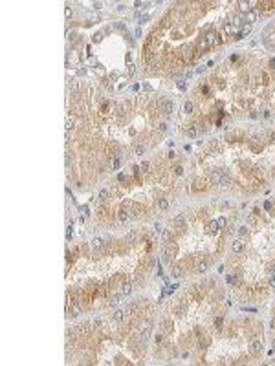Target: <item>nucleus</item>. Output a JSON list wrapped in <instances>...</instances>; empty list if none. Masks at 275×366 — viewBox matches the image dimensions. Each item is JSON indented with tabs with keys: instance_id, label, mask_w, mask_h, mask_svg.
I'll use <instances>...</instances> for the list:
<instances>
[{
	"instance_id": "f257e3e1",
	"label": "nucleus",
	"mask_w": 275,
	"mask_h": 366,
	"mask_svg": "<svg viewBox=\"0 0 275 366\" xmlns=\"http://www.w3.org/2000/svg\"><path fill=\"white\" fill-rule=\"evenodd\" d=\"M211 181L215 183V185H220V187H226V185H229V176L226 174V172H222V170H217V172H213V176H211Z\"/></svg>"
},
{
	"instance_id": "f03ea898",
	"label": "nucleus",
	"mask_w": 275,
	"mask_h": 366,
	"mask_svg": "<svg viewBox=\"0 0 275 366\" xmlns=\"http://www.w3.org/2000/svg\"><path fill=\"white\" fill-rule=\"evenodd\" d=\"M162 256H163V260H165V262H171V260H173V256H174V247H173L171 243H165V245H163V249H162Z\"/></svg>"
},
{
	"instance_id": "7ed1b4c3",
	"label": "nucleus",
	"mask_w": 275,
	"mask_h": 366,
	"mask_svg": "<svg viewBox=\"0 0 275 366\" xmlns=\"http://www.w3.org/2000/svg\"><path fill=\"white\" fill-rule=\"evenodd\" d=\"M158 104H160V108H162L165 114H173V110H174V103L169 101V99H160Z\"/></svg>"
},
{
	"instance_id": "20e7f679",
	"label": "nucleus",
	"mask_w": 275,
	"mask_h": 366,
	"mask_svg": "<svg viewBox=\"0 0 275 366\" xmlns=\"http://www.w3.org/2000/svg\"><path fill=\"white\" fill-rule=\"evenodd\" d=\"M185 225H187V221H185V216H184V214H178V216L173 220V227H176L178 231L185 229Z\"/></svg>"
},
{
	"instance_id": "39448f33",
	"label": "nucleus",
	"mask_w": 275,
	"mask_h": 366,
	"mask_svg": "<svg viewBox=\"0 0 275 366\" xmlns=\"http://www.w3.org/2000/svg\"><path fill=\"white\" fill-rule=\"evenodd\" d=\"M198 134H200V130L196 128V125H187V128H185V136H187V137L193 139V137H196Z\"/></svg>"
},
{
	"instance_id": "423d86ee",
	"label": "nucleus",
	"mask_w": 275,
	"mask_h": 366,
	"mask_svg": "<svg viewBox=\"0 0 275 366\" xmlns=\"http://www.w3.org/2000/svg\"><path fill=\"white\" fill-rule=\"evenodd\" d=\"M250 352L253 353V355H259L261 352H262V342L261 341H253L251 344H250Z\"/></svg>"
},
{
	"instance_id": "0eeeda50",
	"label": "nucleus",
	"mask_w": 275,
	"mask_h": 366,
	"mask_svg": "<svg viewBox=\"0 0 275 366\" xmlns=\"http://www.w3.org/2000/svg\"><path fill=\"white\" fill-rule=\"evenodd\" d=\"M117 220H119L121 223L128 221V220H130V212H128L127 209H119V210H117Z\"/></svg>"
},
{
	"instance_id": "6e6552de",
	"label": "nucleus",
	"mask_w": 275,
	"mask_h": 366,
	"mask_svg": "<svg viewBox=\"0 0 275 366\" xmlns=\"http://www.w3.org/2000/svg\"><path fill=\"white\" fill-rule=\"evenodd\" d=\"M231 251H233V253H242V251H244V242H242V240L231 242Z\"/></svg>"
},
{
	"instance_id": "1a4fd4ad",
	"label": "nucleus",
	"mask_w": 275,
	"mask_h": 366,
	"mask_svg": "<svg viewBox=\"0 0 275 366\" xmlns=\"http://www.w3.org/2000/svg\"><path fill=\"white\" fill-rule=\"evenodd\" d=\"M171 275L174 276V278H178V276H182L184 275V269H182V265H171Z\"/></svg>"
},
{
	"instance_id": "9d476101",
	"label": "nucleus",
	"mask_w": 275,
	"mask_h": 366,
	"mask_svg": "<svg viewBox=\"0 0 275 366\" xmlns=\"http://www.w3.org/2000/svg\"><path fill=\"white\" fill-rule=\"evenodd\" d=\"M259 18V13L257 11H248L246 16H244V22H255Z\"/></svg>"
},
{
	"instance_id": "9b49d317",
	"label": "nucleus",
	"mask_w": 275,
	"mask_h": 366,
	"mask_svg": "<svg viewBox=\"0 0 275 366\" xmlns=\"http://www.w3.org/2000/svg\"><path fill=\"white\" fill-rule=\"evenodd\" d=\"M105 243H106V242H105L103 238H94V240H92V249H103Z\"/></svg>"
},
{
	"instance_id": "f8f14e48",
	"label": "nucleus",
	"mask_w": 275,
	"mask_h": 366,
	"mask_svg": "<svg viewBox=\"0 0 275 366\" xmlns=\"http://www.w3.org/2000/svg\"><path fill=\"white\" fill-rule=\"evenodd\" d=\"M130 291H132V284H130V282H123L121 287H119V293H121V295H128Z\"/></svg>"
},
{
	"instance_id": "ddd939ff",
	"label": "nucleus",
	"mask_w": 275,
	"mask_h": 366,
	"mask_svg": "<svg viewBox=\"0 0 275 366\" xmlns=\"http://www.w3.org/2000/svg\"><path fill=\"white\" fill-rule=\"evenodd\" d=\"M108 194H110L108 188H101L99 194H97V199H99V201H106V199H108Z\"/></svg>"
},
{
	"instance_id": "4468645a",
	"label": "nucleus",
	"mask_w": 275,
	"mask_h": 366,
	"mask_svg": "<svg viewBox=\"0 0 275 366\" xmlns=\"http://www.w3.org/2000/svg\"><path fill=\"white\" fill-rule=\"evenodd\" d=\"M125 313H127V311H123V309H117V311H114L112 319H114L116 322H121V320H123V317H125Z\"/></svg>"
},
{
	"instance_id": "2eb2a0df",
	"label": "nucleus",
	"mask_w": 275,
	"mask_h": 366,
	"mask_svg": "<svg viewBox=\"0 0 275 366\" xmlns=\"http://www.w3.org/2000/svg\"><path fill=\"white\" fill-rule=\"evenodd\" d=\"M207 265H209L207 262H200V264L195 267V273H206V271H207Z\"/></svg>"
},
{
	"instance_id": "dca6fc26",
	"label": "nucleus",
	"mask_w": 275,
	"mask_h": 366,
	"mask_svg": "<svg viewBox=\"0 0 275 366\" xmlns=\"http://www.w3.org/2000/svg\"><path fill=\"white\" fill-rule=\"evenodd\" d=\"M139 337H141V341H143V342H147V341H149V337H151V326L143 328V331H141V335H139Z\"/></svg>"
},
{
	"instance_id": "f3484780",
	"label": "nucleus",
	"mask_w": 275,
	"mask_h": 366,
	"mask_svg": "<svg viewBox=\"0 0 275 366\" xmlns=\"http://www.w3.org/2000/svg\"><path fill=\"white\" fill-rule=\"evenodd\" d=\"M167 207H169V201H167L165 198H158V209H160V210H165Z\"/></svg>"
},
{
	"instance_id": "a211bd4d",
	"label": "nucleus",
	"mask_w": 275,
	"mask_h": 366,
	"mask_svg": "<svg viewBox=\"0 0 275 366\" xmlns=\"http://www.w3.org/2000/svg\"><path fill=\"white\" fill-rule=\"evenodd\" d=\"M125 240H127V242H130V243H132V242H136V240H138V231H130V232L125 236Z\"/></svg>"
},
{
	"instance_id": "6ab92c4d",
	"label": "nucleus",
	"mask_w": 275,
	"mask_h": 366,
	"mask_svg": "<svg viewBox=\"0 0 275 366\" xmlns=\"http://www.w3.org/2000/svg\"><path fill=\"white\" fill-rule=\"evenodd\" d=\"M134 154L136 156H143L145 154V145H136L134 147Z\"/></svg>"
},
{
	"instance_id": "aec40b11",
	"label": "nucleus",
	"mask_w": 275,
	"mask_h": 366,
	"mask_svg": "<svg viewBox=\"0 0 275 366\" xmlns=\"http://www.w3.org/2000/svg\"><path fill=\"white\" fill-rule=\"evenodd\" d=\"M193 108H195L193 101H185V104H184V110H185L187 114H191V112H193Z\"/></svg>"
},
{
	"instance_id": "412c9836",
	"label": "nucleus",
	"mask_w": 275,
	"mask_h": 366,
	"mask_svg": "<svg viewBox=\"0 0 275 366\" xmlns=\"http://www.w3.org/2000/svg\"><path fill=\"white\" fill-rule=\"evenodd\" d=\"M228 284H231V286H237V284H239V278H237L235 275H229V276H228Z\"/></svg>"
},
{
	"instance_id": "4be33fe9",
	"label": "nucleus",
	"mask_w": 275,
	"mask_h": 366,
	"mask_svg": "<svg viewBox=\"0 0 275 366\" xmlns=\"http://www.w3.org/2000/svg\"><path fill=\"white\" fill-rule=\"evenodd\" d=\"M117 304H119V297H117V295L112 297V298L108 300V306H110V308H114V306H117Z\"/></svg>"
},
{
	"instance_id": "5701e85b",
	"label": "nucleus",
	"mask_w": 275,
	"mask_h": 366,
	"mask_svg": "<svg viewBox=\"0 0 275 366\" xmlns=\"http://www.w3.org/2000/svg\"><path fill=\"white\" fill-rule=\"evenodd\" d=\"M222 317H218V319H215V328H217V331H220L222 330Z\"/></svg>"
},
{
	"instance_id": "b1692460",
	"label": "nucleus",
	"mask_w": 275,
	"mask_h": 366,
	"mask_svg": "<svg viewBox=\"0 0 275 366\" xmlns=\"http://www.w3.org/2000/svg\"><path fill=\"white\" fill-rule=\"evenodd\" d=\"M163 331H165V333L171 331V322H169V320H163Z\"/></svg>"
},
{
	"instance_id": "393cba45",
	"label": "nucleus",
	"mask_w": 275,
	"mask_h": 366,
	"mask_svg": "<svg viewBox=\"0 0 275 366\" xmlns=\"http://www.w3.org/2000/svg\"><path fill=\"white\" fill-rule=\"evenodd\" d=\"M112 169H114V170H117V169H119V158H116V159L112 161Z\"/></svg>"
},
{
	"instance_id": "a878e982",
	"label": "nucleus",
	"mask_w": 275,
	"mask_h": 366,
	"mask_svg": "<svg viewBox=\"0 0 275 366\" xmlns=\"http://www.w3.org/2000/svg\"><path fill=\"white\" fill-rule=\"evenodd\" d=\"M158 130H160V132H165V130H167V123H160V125H158Z\"/></svg>"
},
{
	"instance_id": "bb28decb",
	"label": "nucleus",
	"mask_w": 275,
	"mask_h": 366,
	"mask_svg": "<svg viewBox=\"0 0 275 366\" xmlns=\"http://www.w3.org/2000/svg\"><path fill=\"white\" fill-rule=\"evenodd\" d=\"M217 223H218V227H224V225H226V218H218Z\"/></svg>"
},
{
	"instance_id": "cd10ccee",
	"label": "nucleus",
	"mask_w": 275,
	"mask_h": 366,
	"mask_svg": "<svg viewBox=\"0 0 275 366\" xmlns=\"http://www.w3.org/2000/svg\"><path fill=\"white\" fill-rule=\"evenodd\" d=\"M116 27H117L119 31H125V29H127V27H125V24H121V22H117V24H116Z\"/></svg>"
},
{
	"instance_id": "c85d7f7f",
	"label": "nucleus",
	"mask_w": 275,
	"mask_h": 366,
	"mask_svg": "<svg viewBox=\"0 0 275 366\" xmlns=\"http://www.w3.org/2000/svg\"><path fill=\"white\" fill-rule=\"evenodd\" d=\"M139 169H141L143 172H147V170H149V161H145V163H143V165H141Z\"/></svg>"
},
{
	"instance_id": "c756f323",
	"label": "nucleus",
	"mask_w": 275,
	"mask_h": 366,
	"mask_svg": "<svg viewBox=\"0 0 275 366\" xmlns=\"http://www.w3.org/2000/svg\"><path fill=\"white\" fill-rule=\"evenodd\" d=\"M154 231H156V234H163V229H162V225H156V227H154Z\"/></svg>"
},
{
	"instance_id": "7c9ffc66",
	"label": "nucleus",
	"mask_w": 275,
	"mask_h": 366,
	"mask_svg": "<svg viewBox=\"0 0 275 366\" xmlns=\"http://www.w3.org/2000/svg\"><path fill=\"white\" fill-rule=\"evenodd\" d=\"M250 117H251V119H257V117H259V112H250Z\"/></svg>"
},
{
	"instance_id": "2f4dec72",
	"label": "nucleus",
	"mask_w": 275,
	"mask_h": 366,
	"mask_svg": "<svg viewBox=\"0 0 275 366\" xmlns=\"http://www.w3.org/2000/svg\"><path fill=\"white\" fill-rule=\"evenodd\" d=\"M270 287H275V276L270 275Z\"/></svg>"
},
{
	"instance_id": "473e14b6",
	"label": "nucleus",
	"mask_w": 275,
	"mask_h": 366,
	"mask_svg": "<svg viewBox=\"0 0 275 366\" xmlns=\"http://www.w3.org/2000/svg\"><path fill=\"white\" fill-rule=\"evenodd\" d=\"M163 341V335H156V344H160Z\"/></svg>"
},
{
	"instance_id": "72a5a7b5",
	"label": "nucleus",
	"mask_w": 275,
	"mask_h": 366,
	"mask_svg": "<svg viewBox=\"0 0 275 366\" xmlns=\"http://www.w3.org/2000/svg\"><path fill=\"white\" fill-rule=\"evenodd\" d=\"M66 16H72V7H70V5L66 7Z\"/></svg>"
},
{
	"instance_id": "f704fd0d",
	"label": "nucleus",
	"mask_w": 275,
	"mask_h": 366,
	"mask_svg": "<svg viewBox=\"0 0 275 366\" xmlns=\"http://www.w3.org/2000/svg\"><path fill=\"white\" fill-rule=\"evenodd\" d=\"M134 70H136V68H134V64H130V68H128V75H132V73H134Z\"/></svg>"
},
{
	"instance_id": "c9c22d12",
	"label": "nucleus",
	"mask_w": 275,
	"mask_h": 366,
	"mask_svg": "<svg viewBox=\"0 0 275 366\" xmlns=\"http://www.w3.org/2000/svg\"><path fill=\"white\" fill-rule=\"evenodd\" d=\"M270 275L275 276V265H270Z\"/></svg>"
},
{
	"instance_id": "e433bc0d",
	"label": "nucleus",
	"mask_w": 275,
	"mask_h": 366,
	"mask_svg": "<svg viewBox=\"0 0 275 366\" xmlns=\"http://www.w3.org/2000/svg\"><path fill=\"white\" fill-rule=\"evenodd\" d=\"M272 328H273V330H275V317H273V319H272Z\"/></svg>"
},
{
	"instance_id": "4c0bfd02",
	"label": "nucleus",
	"mask_w": 275,
	"mask_h": 366,
	"mask_svg": "<svg viewBox=\"0 0 275 366\" xmlns=\"http://www.w3.org/2000/svg\"><path fill=\"white\" fill-rule=\"evenodd\" d=\"M272 348H273V350H275V339H273V342H272Z\"/></svg>"
}]
</instances>
